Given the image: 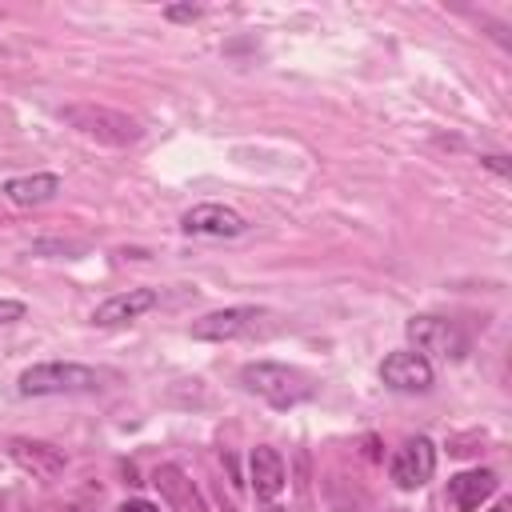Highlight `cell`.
I'll use <instances>...</instances> for the list:
<instances>
[{
  "label": "cell",
  "mask_w": 512,
  "mask_h": 512,
  "mask_svg": "<svg viewBox=\"0 0 512 512\" xmlns=\"http://www.w3.org/2000/svg\"><path fill=\"white\" fill-rule=\"evenodd\" d=\"M60 116L76 132H84L88 140H100L112 148H128L140 140V124L116 108H104V104H68V108H60Z\"/></svg>",
  "instance_id": "3"
},
{
  "label": "cell",
  "mask_w": 512,
  "mask_h": 512,
  "mask_svg": "<svg viewBox=\"0 0 512 512\" xmlns=\"http://www.w3.org/2000/svg\"><path fill=\"white\" fill-rule=\"evenodd\" d=\"M248 476H252V492H256L260 500H276V496L284 492V460H280V452L268 448V444L252 448V456H248Z\"/></svg>",
  "instance_id": "13"
},
{
  "label": "cell",
  "mask_w": 512,
  "mask_h": 512,
  "mask_svg": "<svg viewBox=\"0 0 512 512\" xmlns=\"http://www.w3.org/2000/svg\"><path fill=\"white\" fill-rule=\"evenodd\" d=\"M24 316V304L20 300H0V324H12Z\"/></svg>",
  "instance_id": "16"
},
{
  "label": "cell",
  "mask_w": 512,
  "mask_h": 512,
  "mask_svg": "<svg viewBox=\"0 0 512 512\" xmlns=\"http://www.w3.org/2000/svg\"><path fill=\"white\" fill-rule=\"evenodd\" d=\"M492 512H512V508H508V504H496V508H492Z\"/></svg>",
  "instance_id": "19"
},
{
  "label": "cell",
  "mask_w": 512,
  "mask_h": 512,
  "mask_svg": "<svg viewBox=\"0 0 512 512\" xmlns=\"http://www.w3.org/2000/svg\"><path fill=\"white\" fill-rule=\"evenodd\" d=\"M496 472H488V468H472V472H460V476H452L448 480V504L456 508V512H476L492 492H496Z\"/></svg>",
  "instance_id": "12"
},
{
  "label": "cell",
  "mask_w": 512,
  "mask_h": 512,
  "mask_svg": "<svg viewBox=\"0 0 512 512\" xmlns=\"http://www.w3.org/2000/svg\"><path fill=\"white\" fill-rule=\"evenodd\" d=\"M200 12H204L200 4H176V8H168L164 16H168V20H196Z\"/></svg>",
  "instance_id": "15"
},
{
  "label": "cell",
  "mask_w": 512,
  "mask_h": 512,
  "mask_svg": "<svg viewBox=\"0 0 512 512\" xmlns=\"http://www.w3.org/2000/svg\"><path fill=\"white\" fill-rule=\"evenodd\" d=\"M392 512H404V508H392Z\"/></svg>",
  "instance_id": "20"
},
{
  "label": "cell",
  "mask_w": 512,
  "mask_h": 512,
  "mask_svg": "<svg viewBox=\"0 0 512 512\" xmlns=\"http://www.w3.org/2000/svg\"><path fill=\"white\" fill-rule=\"evenodd\" d=\"M432 472H436V448H432L428 436L404 440L396 448V456H392V480H396V488H408L412 492V488L428 484Z\"/></svg>",
  "instance_id": "6"
},
{
  "label": "cell",
  "mask_w": 512,
  "mask_h": 512,
  "mask_svg": "<svg viewBox=\"0 0 512 512\" xmlns=\"http://www.w3.org/2000/svg\"><path fill=\"white\" fill-rule=\"evenodd\" d=\"M60 192V176H52V172H32V176H12L8 184H4V196L12 200V204H20V208H32V204H44V200H52Z\"/></svg>",
  "instance_id": "14"
},
{
  "label": "cell",
  "mask_w": 512,
  "mask_h": 512,
  "mask_svg": "<svg viewBox=\"0 0 512 512\" xmlns=\"http://www.w3.org/2000/svg\"><path fill=\"white\" fill-rule=\"evenodd\" d=\"M20 396H80V392H96L100 388V372L88 364H32L20 372L16 380Z\"/></svg>",
  "instance_id": "2"
},
{
  "label": "cell",
  "mask_w": 512,
  "mask_h": 512,
  "mask_svg": "<svg viewBox=\"0 0 512 512\" xmlns=\"http://www.w3.org/2000/svg\"><path fill=\"white\" fill-rule=\"evenodd\" d=\"M380 380L396 392H428L432 388V364H428V356H420L412 348H400V352L384 356Z\"/></svg>",
  "instance_id": "7"
},
{
  "label": "cell",
  "mask_w": 512,
  "mask_h": 512,
  "mask_svg": "<svg viewBox=\"0 0 512 512\" xmlns=\"http://www.w3.org/2000/svg\"><path fill=\"white\" fill-rule=\"evenodd\" d=\"M240 384H244L248 392H256L260 400H268L272 408H296V404H304V400L316 392L312 376H304V372L292 368V364H272V360L244 364V368H240Z\"/></svg>",
  "instance_id": "1"
},
{
  "label": "cell",
  "mask_w": 512,
  "mask_h": 512,
  "mask_svg": "<svg viewBox=\"0 0 512 512\" xmlns=\"http://www.w3.org/2000/svg\"><path fill=\"white\" fill-rule=\"evenodd\" d=\"M272 312L264 308H220L192 324L196 340H240V336H264L272 332Z\"/></svg>",
  "instance_id": "4"
},
{
  "label": "cell",
  "mask_w": 512,
  "mask_h": 512,
  "mask_svg": "<svg viewBox=\"0 0 512 512\" xmlns=\"http://www.w3.org/2000/svg\"><path fill=\"white\" fill-rule=\"evenodd\" d=\"M484 164H488L492 172H500V176L508 172V164H504V156H484Z\"/></svg>",
  "instance_id": "18"
},
{
  "label": "cell",
  "mask_w": 512,
  "mask_h": 512,
  "mask_svg": "<svg viewBox=\"0 0 512 512\" xmlns=\"http://www.w3.org/2000/svg\"><path fill=\"white\" fill-rule=\"evenodd\" d=\"M156 304H160V292H156V288H128V292H116V296H108L104 304H96L92 324H100V328L128 324V320L152 312Z\"/></svg>",
  "instance_id": "9"
},
{
  "label": "cell",
  "mask_w": 512,
  "mask_h": 512,
  "mask_svg": "<svg viewBox=\"0 0 512 512\" xmlns=\"http://www.w3.org/2000/svg\"><path fill=\"white\" fill-rule=\"evenodd\" d=\"M408 340L416 344V352H432V356H444V360H464L468 352V336L452 324V320H440V316H412L408 320Z\"/></svg>",
  "instance_id": "5"
},
{
  "label": "cell",
  "mask_w": 512,
  "mask_h": 512,
  "mask_svg": "<svg viewBox=\"0 0 512 512\" xmlns=\"http://www.w3.org/2000/svg\"><path fill=\"white\" fill-rule=\"evenodd\" d=\"M180 228L188 232V236H240L248 224H244V216L236 212V208H224V204H196V208H188L184 212V220H180Z\"/></svg>",
  "instance_id": "8"
},
{
  "label": "cell",
  "mask_w": 512,
  "mask_h": 512,
  "mask_svg": "<svg viewBox=\"0 0 512 512\" xmlns=\"http://www.w3.org/2000/svg\"><path fill=\"white\" fill-rule=\"evenodd\" d=\"M152 484L160 488L168 512H208L204 500H200V492H196V484L184 476V468H176V464H160V468L152 472Z\"/></svg>",
  "instance_id": "10"
},
{
  "label": "cell",
  "mask_w": 512,
  "mask_h": 512,
  "mask_svg": "<svg viewBox=\"0 0 512 512\" xmlns=\"http://www.w3.org/2000/svg\"><path fill=\"white\" fill-rule=\"evenodd\" d=\"M8 452H12V460H16L24 472H32V476H40V480H56V476L64 472V464H68L64 452L52 448V444H44V440H12Z\"/></svg>",
  "instance_id": "11"
},
{
  "label": "cell",
  "mask_w": 512,
  "mask_h": 512,
  "mask_svg": "<svg viewBox=\"0 0 512 512\" xmlns=\"http://www.w3.org/2000/svg\"><path fill=\"white\" fill-rule=\"evenodd\" d=\"M120 512H160V508L148 500H128V504H120Z\"/></svg>",
  "instance_id": "17"
}]
</instances>
